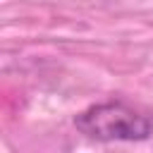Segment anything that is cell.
<instances>
[{
  "label": "cell",
  "instance_id": "cell-1",
  "mask_svg": "<svg viewBox=\"0 0 153 153\" xmlns=\"http://www.w3.org/2000/svg\"><path fill=\"white\" fill-rule=\"evenodd\" d=\"M74 127L100 141H143L153 134V120L120 100L98 103L81 110L74 117Z\"/></svg>",
  "mask_w": 153,
  "mask_h": 153
}]
</instances>
